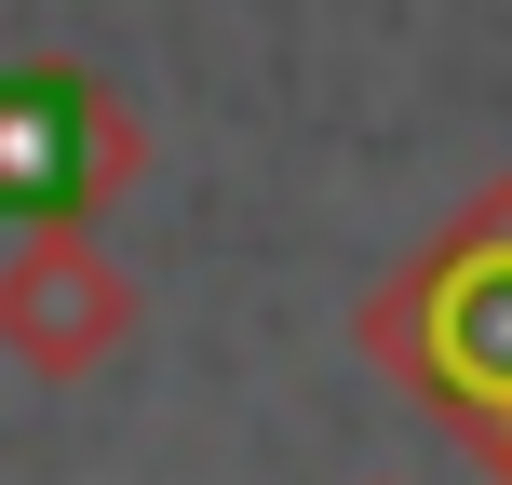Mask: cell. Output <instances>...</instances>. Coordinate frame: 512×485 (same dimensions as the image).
Segmentation results:
<instances>
[{
  "label": "cell",
  "mask_w": 512,
  "mask_h": 485,
  "mask_svg": "<svg viewBox=\"0 0 512 485\" xmlns=\"http://www.w3.org/2000/svg\"><path fill=\"white\" fill-rule=\"evenodd\" d=\"M378 485H405V472H378Z\"/></svg>",
  "instance_id": "4"
},
{
  "label": "cell",
  "mask_w": 512,
  "mask_h": 485,
  "mask_svg": "<svg viewBox=\"0 0 512 485\" xmlns=\"http://www.w3.org/2000/svg\"><path fill=\"white\" fill-rule=\"evenodd\" d=\"M135 176H149V135L81 54H14L0 68V230L108 216Z\"/></svg>",
  "instance_id": "3"
},
{
  "label": "cell",
  "mask_w": 512,
  "mask_h": 485,
  "mask_svg": "<svg viewBox=\"0 0 512 485\" xmlns=\"http://www.w3.org/2000/svg\"><path fill=\"white\" fill-rule=\"evenodd\" d=\"M364 364L405 378L432 418H459L512 485V176L472 189L405 270L364 297Z\"/></svg>",
  "instance_id": "1"
},
{
  "label": "cell",
  "mask_w": 512,
  "mask_h": 485,
  "mask_svg": "<svg viewBox=\"0 0 512 485\" xmlns=\"http://www.w3.org/2000/svg\"><path fill=\"white\" fill-rule=\"evenodd\" d=\"M149 324V283L122 270V243L95 216H41L0 243V364L27 391H95Z\"/></svg>",
  "instance_id": "2"
}]
</instances>
